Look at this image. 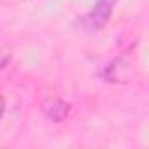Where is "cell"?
<instances>
[{"mask_svg":"<svg viewBox=\"0 0 149 149\" xmlns=\"http://www.w3.org/2000/svg\"><path fill=\"white\" fill-rule=\"evenodd\" d=\"M116 4H118V0H97V4L93 6V9L86 14L83 25L90 32H97V30L104 28L105 23L109 21Z\"/></svg>","mask_w":149,"mask_h":149,"instance_id":"6da1fadb","label":"cell"},{"mask_svg":"<svg viewBox=\"0 0 149 149\" xmlns=\"http://www.w3.org/2000/svg\"><path fill=\"white\" fill-rule=\"evenodd\" d=\"M42 112L46 114L47 119H51L54 123H61L70 112V104H67L60 98H47L42 104Z\"/></svg>","mask_w":149,"mask_h":149,"instance_id":"7a4b0ae2","label":"cell"},{"mask_svg":"<svg viewBox=\"0 0 149 149\" xmlns=\"http://www.w3.org/2000/svg\"><path fill=\"white\" fill-rule=\"evenodd\" d=\"M9 60H11V54L6 51V49H2L0 47V70H2L7 63H9Z\"/></svg>","mask_w":149,"mask_h":149,"instance_id":"3957f363","label":"cell"},{"mask_svg":"<svg viewBox=\"0 0 149 149\" xmlns=\"http://www.w3.org/2000/svg\"><path fill=\"white\" fill-rule=\"evenodd\" d=\"M4 111H6V100H4V97H2V93H0V118H2V114H4Z\"/></svg>","mask_w":149,"mask_h":149,"instance_id":"277c9868","label":"cell"}]
</instances>
